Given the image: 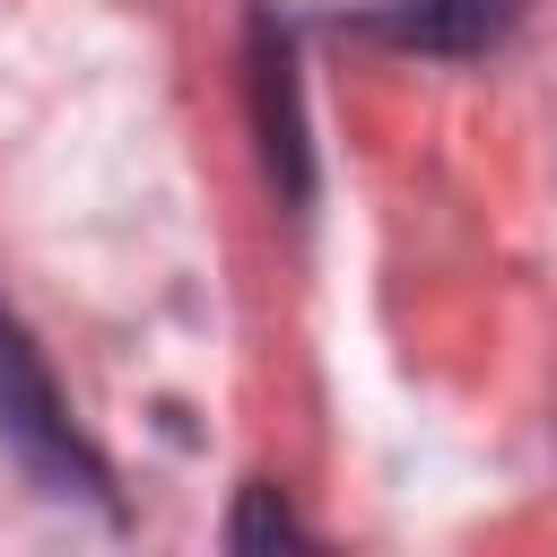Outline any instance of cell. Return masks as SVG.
<instances>
[{"label": "cell", "mask_w": 557, "mask_h": 557, "mask_svg": "<svg viewBox=\"0 0 557 557\" xmlns=\"http://www.w3.org/2000/svg\"><path fill=\"white\" fill-rule=\"evenodd\" d=\"M0 444L17 453V470L44 487V496H87V505H113V479L96 461V444L78 435L70 400L52 392L44 357L26 348V331L0 313Z\"/></svg>", "instance_id": "cell-1"}, {"label": "cell", "mask_w": 557, "mask_h": 557, "mask_svg": "<svg viewBox=\"0 0 557 557\" xmlns=\"http://www.w3.org/2000/svg\"><path fill=\"white\" fill-rule=\"evenodd\" d=\"M366 26H374L383 44L470 61V52H496V44L522 26V0H383Z\"/></svg>", "instance_id": "cell-2"}]
</instances>
